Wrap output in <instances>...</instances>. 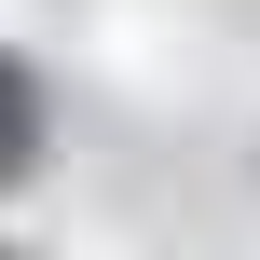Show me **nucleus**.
<instances>
[{
  "mask_svg": "<svg viewBox=\"0 0 260 260\" xmlns=\"http://www.w3.org/2000/svg\"><path fill=\"white\" fill-rule=\"evenodd\" d=\"M41 137H55V110H41V69H27V55L0 41V192H27Z\"/></svg>",
  "mask_w": 260,
  "mask_h": 260,
  "instance_id": "nucleus-1",
  "label": "nucleus"
},
{
  "mask_svg": "<svg viewBox=\"0 0 260 260\" xmlns=\"http://www.w3.org/2000/svg\"><path fill=\"white\" fill-rule=\"evenodd\" d=\"M0 260H27V247H0Z\"/></svg>",
  "mask_w": 260,
  "mask_h": 260,
  "instance_id": "nucleus-2",
  "label": "nucleus"
}]
</instances>
